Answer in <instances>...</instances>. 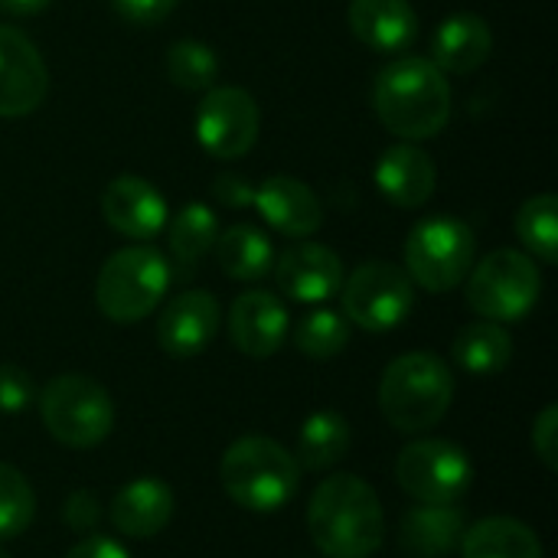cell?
<instances>
[{
	"label": "cell",
	"instance_id": "obj_1",
	"mask_svg": "<svg viewBox=\"0 0 558 558\" xmlns=\"http://www.w3.org/2000/svg\"><path fill=\"white\" fill-rule=\"evenodd\" d=\"M373 111L396 137L428 141L451 121V82L432 59L399 56L373 82Z\"/></svg>",
	"mask_w": 558,
	"mask_h": 558
},
{
	"label": "cell",
	"instance_id": "obj_2",
	"mask_svg": "<svg viewBox=\"0 0 558 558\" xmlns=\"http://www.w3.org/2000/svg\"><path fill=\"white\" fill-rule=\"evenodd\" d=\"M307 533L327 558H369L383 546L386 513L363 477L333 474L311 494Z\"/></svg>",
	"mask_w": 558,
	"mask_h": 558
},
{
	"label": "cell",
	"instance_id": "obj_3",
	"mask_svg": "<svg viewBox=\"0 0 558 558\" xmlns=\"http://www.w3.org/2000/svg\"><path fill=\"white\" fill-rule=\"evenodd\" d=\"M219 484L235 507L248 513H278L294 500L301 468L284 445L265 435H245L226 448L219 461Z\"/></svg>",
	"mask_w": 558,
	"mask_h": 558
},
{
	"label": "cell",
	"instance_id": "obj_4",
	"mask_svg": "<svg viewBox=\"0 0 558 558\" xmlns=\"http://www.w3.org/2000/svg\"><path fill=\"white\" fill-rule=\"evenodd\" d=\"M454 402V373L435 353H402L379 379V409L402 435L435 428Z\"/></svg>",
	"mask_w": 558,
	"mask_h": 558
},
{
	"label": "cell",
	"instance_id": "obj_5",
	"mask_svg": "<svg viewBox=\"0 0 558 558\" xmlns=\"http://www.w3.org/2000/svg\"><path fill=\"white\" fill-rule=\"evenodd\" d=\"M167 288V258L150 245H131L105 258L95 281V304L114 324H137L160 307Z\"/></svg>",
	"mask_w": 558,
	"mask_h": 558
},
{
	"label": "cell",
	"instance_id": "obj_6",
	"mask_svg": "<svg viewBox=\"0 0 558 558\" xmlns=\"http://www.w3.org/2000/svg\"><path fill=\"white\" fill-rule=\"evenodd\" d=\"M39 415L52 441L85 451L101 445L114 428V402L111 396L88 376L65 373L43 386Z\"/></svg>",
	"mask_w": 558,
	"mask_h": 558
},
{
	"label": "cell",
	"instance_id": "obj_7",
	"mask_svg": "<svg viewBox=\"0 0 558 558\" xmlns=\"http://www.w3.org/2000/svg\"><path fill=\"white\" fill-rule=\"evenodd\" d=\"M477 239L464 219L432 216L422 219L405 239V275L415 288L432 294L454 291L474 268Z\"/></svg>",
	"mask_w": 558,
	"mask_h": 558
},
{
	"label": "cell",
	"instance_id": "obj_8",
	"mask_svg": "<svg viewBox=\"0 0 558 558\" xmlns=\"http://www.w3.org/2000/svg\"><path fill=\"white\" fill-rule=\"evenodd\" d=\"M543 291V275L526 252L497 248L468 271V304L494 324L523 320Z\"/></svg>",
	"mask_w": 558,
	"mask_h": 558
},
{
	"label": "cell",
	"instance_id": "obj_9",
	"mask_svg": "<svg viewBox=\"0 0 558 558\" xmlns=\"http://www.w3.org/2000/svg\"><path fill=\"white\" fill-rule=\"evenodd\" d=\"M347 324L366 333L396 330L415 307V284L405 268L392 262H363L340 284Z\"/></svg>",
	"mask_w": 558,
	"mask_h": 558
},
{
	"label": "cell",
	"instance_id": "obj_10",
	"mask_svg": "<svg viewBox=\"0 0 558 558\" xmlns=\"http://www.w3.org/2000/svg\"><path fill=\"white\" fill-rule=\"evenodd\" d=\"M396 484L415 504H461V497L474 484V464L461 445L445 438H422L399 451Z\"/></svg>",
	"mask_w": 558,
	"mask_h": 558
},
{
	"label": "cell",
	"instance_id": "obj_11",
	"mask_svg": "<svg viewBox=\"0 0 558 558\" xmlns=\"http://www.w3.org/2000/svg\"><path fill=\"white\" fill-rule=\"evenodd\" d=\"M262 128L258 101L235 85L209 88L196 108V137L203 150L216 160H239L245 157Z\"/></svg>",
	"mask_w": 558,
	"mask_h": 558
},
{
	"label": "cell",
	"instance_id": "obj_12",
	"mask_svg": "<svg viewBox=\"0 0 558 558\" xmlns=\"http://www.w3.org/2000/svg\"><path fill=\"white\" fill-rule=\"evenodd\" d=\"M49 92V69L36 43L16 26L0 23V118L33 114Z\"/></svg>",
	"mask_w": 558,
	"mask_h": 558
},
{
	"label": "cell",
	"instance_id": "obj_13",
	"mask_svg": "<svg viewBox=\"0 0 558 558\" xmlns=\"http://www.w3.org/2000/svg\"><path fill=\"white\" fill-rule=\"evenodd\" d=\"M101 216L118 235L150 242L167 226V199L150 180L121 173L101 193Z\"/></svg>",
	"mask_w": 558,
	"mask_h": 558
},
{
	"label": "cell",
	"instance_id": "obj_14",
	"mask_svg": "<svg viewBox=\"0 0 558 558\" xmlns=\"http://www.w3.org/2000/svg\"><path fill=\"white\" fill-rule=\"evenodd\" d=\"M343 262L330 245L320 242H298L281 258H275V281L284 298L301 304H324L340 294L343 284Z\"/></svg>",
	"mask_w": 558,
	"mask_h": 558
},
{
	"label": "cell",
	"instance_id": "obj_15",
	"mask_svg": "<svg viewBox=\"0 0 558 558\" xmlns=\"http://www.w3.org/2000/svg\"><path fill=\"white\" fill-rule=\"evenodd\" d=\"M219 330V301L209 291H183L177 294L160 320H157V343L173 360L199 356Z\"/></svg>",
	"mask_w": 558,
	"mask_h": 558
},
{
	"label": "cell",
	"instance_id": "obj_16",
	"mask_svg": "<svg viewBox=\"0 0 558 558\" xmlns=\"http://www.w3.org/2000/svg\"><path fill=\"white\" fill-rule=\"evenodd\" d=\"M291 333V317L281 298L271 291H245L229 311V337L239 353L252 360H268L281 350Z\"/></svg>",
	"mask_w": 558,
	"mask_h": 558
},
{
	"label": "cell",
	"instance_id": "obj_17",
	"mask_svg": "<svg viewBox=\"0 0 558 558\" xmlns=\"http://www.w3.org/2000/svg\"><path fill=\"white\" fill-rule=\"evenodd\" d=\"M252 206L262 213V219L275 232H281L288 239H307L324 226V206H320L317 193L307 183L284 177V173L268 177L255 190Z\"/></svg>",
	"mask_w": 558,
	"mask_h": 558
},
{
	"label": "cell",
	"instance_id": "obj_18",
	"mask_svg": "<svg viewBox=\"0 0 558 558\" xmlns=\"http://www.w3.org/2000/svg\"><path fill=\"white\" fill-rule=\"evenodd\" d=\"M347 23L363 46L386 56L405 52L418 39V13L409 0H353Z\"/></svg>",
	"mask_w": 558,
	"mask_h": 558
},
{
	"label": "cell",
	"instance_id": "obj_19",
	"mask_svg": "<svg viewBox=\"0 0 558 558\" xmlns=\"http://www.w3.org/2000/svg\"><path fill=\"white\" fill-rule=\"evenodd\" d=\"M373 177H376V186L383 190V196L399 209L425 206L432 199V193H435V183H438L435 160L415 144L389 147L379 157Z\"/></svg>",
	"mask_w": 558,
	"mask_h": 558
},
{
	"label": "cell",
	"instance_id": "obj_20",
	"mask_svg": "<svg viewBox=\"0 0 558 558\" xmlns=\"http://www.w3.org/2000/svg\"><path fill=\"white\" fill-rule=\"evenodd\" d=\"M173 490L160 477H137L111 500V523L128 539H154L173 520Z\"/></svg>",
	"mask_w": 558,
	"mask_h": 558
},
{
	"label": "cell",
	"instance_id": "obj_21",
	"mask_svg": "<svg viewBox=\"0 0 558 558\" xmlns=\"http://www.w3.org/2000/svg\"><path fill=\"white\" fill-rule=\"evenodd\" d=\"M494 52L490 23L477 13H454L438 23L432 36V62L445 75H471Z\"/></svg>",
	"mask_w": 558,
	"mask_h": 558
},
{
	"label": "cell",
	"instance_id": "obj_22",
	"mask_svg": "<svg viewBox=\"0 0 558 558\" xmlns=\"http://www.w3.org/2000/svg\"><path fill=\"white\" fill-rule=\"evenodd\" d=\"M468 530L464 510L458 504L432 507V504H415L402 523H399V543L418 558L448 556Z\"/></svg>",
	"mask_w": 558,
	"mask_h": 558
},
{
	"label": "cell",
	"instance_id": "obj_23",
	"mask_svg": "<svg viewBox=\"0 0 558 558\" xmlns=\"http://www.w3.org/2000/svg\"><path fill=\"white\" fill-rule=\"evenodd\" d=\"M461 558H543L539 536L513 517H487L464 530Z\"/></svg>",
	"mask_w": 558,
	"mask_h": 558
},
{
	"label": "cell",
	"instance_id": "obj_24",
	"mask_svg": "<svg viewBox=\"0 0 558 558\" xmlns=\"http://www.w3.org/2000/svg\"><path fill=\"white\" fill-rule=\"evenodd\" d=\"M216 262L235 281H258L275 268V245L258 226H232L216 235Z\"/></svg>",
	"mask_w": 558,
	"mask_h": 558
},
{
	"label": "cell",
	"instance_id": "obj_25",
	"mask_svg": "<svg viewBox=\"0 0 558 558\" xmlns=\"http://www.w3.org/2000/svg\"><path fill=\"white\" fill-rule=\"evenodd\" d=\"M451 356L471 376H494L507 369V363L513 360V337L507 333L504 324L477 320V324H468L454 337Z\"/></svg>",
	"mask_w": 558,
	"mask_h": 558
},
{
	"label": "cell",
	"instance_id": "obj_26",
	"mask_svg": "<svg viewBox=\"0 0 558 558\" xmlns=\"http://www.w3.org/2000/svg\"><path fill=\"white\" fill-rule=\"evenodd\" d=\"M350 445H353L350 422L340 412H314L301 428L294 461L298 468L320 474V471L337 468L347 458Z\"/></svg>",
	"mask_w": 558,
	"mask_h": 558
},
{
	"label": "cell",
	"instance_id": "obj_27",
	"mask_svg": "<svg viewBox=\"0 0 558 558\" xmlns=\"http://www.w3.org/2000/svg\"><path fill=\"white\" fill-rule=\"evenodd\" d=\"M216 235H219V219H216V213L206 203H186L170 219V229H167L170 252L186 268L190 265H199L213 252Z\"/></svg>",
	"mask_w": 558,
	"mask_h": 558
},
{
	"label": "cell",
	"instance_id": "obj_28",
	"mask_svg": "<svg viewBox=\"0 0 558 558\" xmlns=\"http://www.w3.org/2000/svg\"><path fill=\"white\" fill-rule=\"evenodd\" d=\"M517 235L530 258L543 265L558 262V199L553 193L530 196L517 209Z\"/></svg>",
	"mask_w": 558,
	"mask_h": 558
},
{
	"label": "cell",
	"instance_id": "obj_29",
	"mask_svg": "<svg viewBox=\"0 0 558 558\" xmlns=\"http://www.w3.org/2000/svg\"><path fill=\"white\" fill-rule=\"evenodd\" d=\"M163 65H167L170 82L183 92H209L219 75V59H216L213 46H206L199 39H177L167 49Z\"/></svg>",
	"mask_w": 558,
	"mask_h": 558
},
{
	"label": "cell",
	"instance_id": "obj_30",
	"mask_svg": "<svg viewBox=\"0 0 558 558\" xmlns=\"http://www.w3.org/2000/svg\"><path fill=\"white\" fill-rule=\"evenodd\" d=\"M350 343V324L343 314L317 307L304 314L294 327V347L307 360H333Z\"/></svg>",
	"mask_w": 558,
	"mask_h": 558
},
{
	"label": "cell",
	"instance_id": "obj_31",
	"mask_svg": "<svg viewBox=\"0 0 558 558\" xmlns=\"http://www.w3.org/2000/svg\"><path fill=\"white\" fill-rule=\"evenodd\" d=\"M33 517H36V494L29 481L16 468L0 464V543L23 536Z\"/></svg>",
	"mask_w": 558,
	"mask_h": 558
},
{
	"label": "cell",
	"instance_id": "obj_32",
	"mask_svg": "<svg viewBox=\"0 0 558 558\" xmlns=\"http://www.w3.org/2000/svg\"><path fill=\"white\" fill-rule=\"evenodd\" d=\"M36 386L26 369L13 363H0V412L3 415H20L33 405Z\"/></svg>",
	"mask_w": 558,
	"mask_h": 558
},
{
	"label": "cell",
	"instance_id": "obj_33",
	"mask_svg": "<svg viewBox=\"0 0 558 558\" xmlns=\"http://www.w3.org/2000/svg\"><path fill=\"white\" fill-rule=\"evenodd\" d=\"M533 451L546 464V471L558 468V405H546L533 422Z\"/></svg>",
	"mask_w": 558,
	"mask_h": 558
},
{
	"label": "cell",
	"instance_id": "obj_34",
	"mask_svg": "<svg viewBox=\"0 0 558 558\" xmlns=\"http://www.w3.org/2000/svg\"><path fill=\"white\" fill-rule=\"evenodd\" d=\"M177 3L180 0H111L118 16L134 26H157L160 20H167L177 10Z\"/></svg>",
	"mask_w": 558,
	"mask_h": 558
},
{
	"label": "cell",
	"instance_id": "obj_35",
	"mask_svg": "<svg viewBox=\"0 0 558 558\" xmlns=\"http://www.w3.org/2000/svg\"><path fill=\"white\" fill-rule=\"evenodd\" d=\"M62 517H65L69 530H75V533H88V530H95V526H98V520H101L98 497H95V494H88V490H75V494L65 500Z\"/></svg>",
	"mask_w": 558,
	"mask_h": 558
},
{
	"label": "cell",
	"instance_id": "obj_36",
	"mask_svg": "<svg viewBox=\"0 0 558 558\" xmlns=\"http://www.w3.org/2000/svg\"><path fill=\"white\" fill-rule=\"evenodd\" d=\"M213 196H216L219 206H226V209H245V206H252L255 190H252V183H248L245 177H239V173H219L216 183H213Z\"/></svg>",
	"mask_w": 558,
	"mask_h": 558
},
{
	"label": "cell",
	"instance_id": "obj_37",
	"mask_svg": "<svg viewBox=\"0 0 558 558\" xmlns=\"http://www.w3.org/2000/svg\"><path fill=\"white\" fill-rule=\"evenodd\" d=\"M65 558H131L128 556V549L121 546V543H114V539H108V536H85V539H78Z\"/></svg>",
	"mask_w": 558,
	"mask_h": 558
},
{
	"label": "cell",
	"instance_id": "obj_38",
	"mask_svg": "<svg viewBox=\"0 0 558 558\" xmlns=\"http://www.w3.org/2000/svg\"><path fill=\"white\" fill-rule=\"evenodd\" d=\"M46 7H52V0H0V10L10 16H33L43 13Z\"/></svg>",
	"mask_w": 558,
	"mask_h": 558
},
{
	"label": "cell",
	"instance_id": "obj_39",
	"mask_svg": "<svg viewBox=\"0 0 558 558\" xmlns=\"http://www.w3.org/2000/svg\"><path fill=\"white\" fill-rule=\"evenodd\" d=\"M0 558H10V556H7V553H3V549H0Z\"/></svg>",
	"mask_w": 558,
	"mask_h": 558
}]
</instances>
